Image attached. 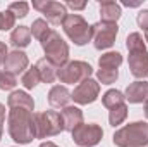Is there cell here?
Returning <instances> with one entry per match:
<instances>
[{"label":"cell","mask_w":148,"mask_h":147,"mask_svg":"<svg viewBox=\"0 0 148 147\" xmlns=\"http://www.w3.org/2000/svg\"><path fill=\"white\" fill-rule=\"evenodd\" d=\"M7 130L14 142L17 144H29L35 139V126H33V112L28 109L14 107L9 109L7 118Z\"/></svg>","instance_id":"obj_1"},{"label":"cell","mask_w":148,"mask_h":147,"mask_svg":"<svg viewBox=\"0 0 148 147\" xmlns=\"http://www.w3.org/2000/svg\"><path fill=\"white\" fill-rule=\"evenodd\" d=\"M126 47L129 50V71L134 78H148V50L145 40L140 33H129L126 38Z\"/></svg>","instance_id":"obj_2"},{"label":"cell","mask_w":148,"mask_h":147,"mask_svg":"<svg viewBox=\"0 0 148 147\" xmlns=\"http://www.w3.org/2000/svg\"><path fill=\"white\" fill-rule=\"evenodd\" d=\"M114 144L117 147H145L148 144V123L134 121L122 128H119L114 137Z\"/></svg>","instance_id":"obj_3"},{"label":"cell","mask_w":148,"mask_h":147,"mask_svg":"<svg viewBox=\"0 0 148 147\" xmlns=\"http://www.w3.org/2000/svg\"><path fill=\"white\" fill-rule=\"evenodd\" d=\"M33 126H35V139L55 137L64 132V119L57 111L33 112Z\"/></svg>","instance_id":"obj_4"},{"label":"cell","mask_w":148,"mask_h":147,"mask_svg":"<svg viewBox=\"0 0 148 147\" xmlns=\"http://www.w3.org/2000/svg\"><path fill=\"white\" fill-rule=\"evenodd\" d=\"M41 49L45 52V57L55 66V68H62L64 64H67L69 59V47L67 43L60 38V35L53 30H50V33L43 38L41 42Z\"/></svg>","instance_id":"obj_5"},{"label":"cell","mask_w":148,"mask_h":147,"mask_svg":"<svg viewBox=\"0 0 148 147\" xmlns=\"http://www.w3.org/2000/svg\"><path fill=\"white\" fill-rule=\"evenodd\" d=\"M62 28H64L66 35L71 38L76 45H84V43L91 42V38H93L91 26L79 14H67L66 21L62 23Z\"/></svg>","instance_id":"obj_6"},{"label":"cell","mask_w":148,"mask_h":147,"mask_svg":"<svg viewBox=\"0 0 148 147\" xmlns=\"http://www.w3.org/2000/svg\"><path fill=\"white\" fill-rule=\"evenodd\" d=\"M93 73V68L84 62V61H71L67 64H64L62 68L57 69V80H60V83H83L84 80H88Z\"/></svg>","instance_id":"obj_7"},{"label":"cell","mask_w":148,"mask_h":147,"mask_svg":"<svg viewBox=\"0 0 148 147\" xmlns=\"http://www.w3.org/2000/svg\"><path fill=\"white\" fill-rule=\"evenodd\" d=\"M93 31V45L97 50H105L110 49L115 43V37L119 33L117 23H107V21H98L91 26Z\"/></svg>","instance_id":"obj_8"},{"label":"cell","mask_w":148,"mask_h":147,"mask_svg":"<svg viewBox=\"0 0 148 147\" xmlns=\"http://www.w3.org/2000/svg\"><path fill=\"white\" fill-rule=\"evenodd\" d=\"M33 9L40 10L45 17L47 23L59 26L66 21L67 17V7L60 2H53V0H33Z\"/></svg>","instance_id":"obj_9"},{"label":"cell","mask_w":148,"mask_h":147,"mask_svg":"<svg viewBox=\"0 0 148 147\" xmlns=\"http://www.w3.org/2000/svg\"><path fill=\"white\" fill-rule=\"evenodd\" d=\"M102 137H103V130L97 123H88V125L83 123L73 132V140L81 147L97 146L102 140Z\"/></svg>","instance_id":"obj_10"},{"label":"cell","mask_w":148,"mask_h":147,"mask_svg":"<svg viewBox=\"0 0 148 147\" xmlns=\"http://www.w3.org/2000/svg\"><path fill=\"white\" fill-rule=\"evenodd\" d=\"M71 94H73L74 102H77V104H81V106H88V104H91V102H95V101L98 99L100 83L95 81V80H91V78H88V80H84L83 83H79V85L74 88V92H71Z\"/></svg>","instance_id":"obj_11"},{"label":"cell","mask_w":148,"mask_h":147,"mask_svg":"<svg viewBox=\"0 0 148 147\" xmlns=\"http://www.w3.org/2000/svg\"><path fill=\"white\" fill-rule=\"evenodd\" d=\"M28 64H29L28 55L23 50H12V52H9V55L5 59L3 69L9 71V73H12L14 76H17V74L24 73L28 69Z\"/></svg>","instance_id":"obj_12"},{"label":"cell","mask_w":148,"mask_h":147,"mask_svg":"<svg viewBox=\"0 0 148 147\" xmlns=\"http://www.w3.org/2000/svg\"><path fill=\"white\" fill-rule=\"evenodd\" d=\"M126 101H129L131 104H140V102H147L148 101V81L145 80H138L134 83H129L126 92H124Z\"/></svg>","instance_id":"obj_13"},{"label":"cell","mask_w":148,"mask_h":147,"mask_svg":"<svg viewBox=\"0 0 148 147\" xmlns=\"http://www.w3.org/2000/svg\"><path fill=\"white\" fill-rule=\"evenodd\" d=\"M73 94L64 87V85H55L50 88L48 92V104L55 109H64L67 107V104L71 102Z\"/></svg>","instance_id":"obj_14"},{"label":"cell","mask_w":148,"mask_h":147,"mask_svg":"<svg viewBox=\"0 0 148 147\" xmlns=\"http://www.w3.org/2000/svg\"><path fill=\"white\" fill-rule=\"evenodd\" d=\"M60 116L64 119V130L66 132H71L73 133L74 130L83 125V112L79 107H74V106H67L60 111Z\"/></svg>","instance_id":"obj_15"},{"label":"cell","mask_w":148,"mask_h":147,"mask_svg":"<svg viewBox=\"0 0 148 147\" xmlns=\"http://www.w3.org/2000/svg\"><path fill=\"white\" fill-rule=\"evenodd\" d=\"M7 106L9 109H14V107H21V109H28V111H35V101L33 97H29L26 92L23 90H16L9 95L7 99Z\"/></svg>","instance_id":"obj_16"},{"label":"cell","mask_w":148,"mask_h":147,"mask_svg":"<svg viewBox=\"0 0 148 147\" xmlns=\"http://www.w3.org/2000/svg\"><path fill=\"white\" fill-rule=\"evenodd\" d=\"M121 5L117 2H112V0H103L100 2V16H102V21H107V23H117V19L121 17Z\"/></svg>","instance_id":"obj_17"},{"label":"cell","mask_w":148,"mask_h":147,"mask_svg":"<svg viewBox=\"0 0 148 147\" xmlns=\"http://www.w3.org/2000/svg\"><path fill=\"white\" fill-rule=\"evenodd\" d=\"M36 71H38V74H40V80L45 81V83H53V81L57 80V68H55L47 57L40 59L36 62Z\"/></svg>","instance_id":"obj_18"},{"label":"cell","mask_w":148,"mask_h":147,"mask_svg":"<svg viewBox=\"0 0 148 147\" xmlns=\"http://www.w3.org/2000/svg\"><path fill=\"white\" fill-rule=\"evenodd\" d=\"M29 42H31V30L28 26H17L10 33V43L16 49H24L29 45Z\"/></svg>","instance_id":"obj_19"},{"label":"cell","mask_w":148,"mask_h":147,"mask_svg":"<svg viewBox=\"0 0 148 147\" xmlns=\"http://www.w3.org/2000/svg\"><path fill=\"white\" fill-rule=\"evenodd\" d=\"M121 64H122V55L119 52H107V54L100 55V59H98L100 69H119Z\"/></svg>","instance_id":"obj_20"},{"label":"cell","mask_w":148,"mask_h":147,"mask_svg":"<svg viewBox=\"0 0 148 147\" xmlns=\"http://www.w3.org/2000/svg\"><path fill=\"white\" fill-rule=\"evenodd\" d=\"M124 101H126L124 94L119 92V90H114V88H112V90H107V92L103 94V97H102V104H103L109 111L114 109V107H117V106H121V104H126Z\"/></svg>","instance_id":"obj_21"},{"label":"cell","mask_w":148,"mask_h":147,"mask_svg":"<svg viewBox=\"0 0 148 147\" xmlns=\"http://www.w3.org/2000/svg\"><path fill=\"white\" fill-rule=\"evenodd\" d=\"M40 81H41V80H40V74H38V71H36V66H33V68L26 69V71L23 73V76H21V83L24 85V88H26V90L35 88Z\"/></svg>","instance_id":"obj_22"},{"label":"cell","mask_w":148,"mask_h":147,"mask_svg":"<svg viewBox=\"0 0 148 147\" xmlns=\"http://www.w3.org/2000/svg\"><path fill=\"white\" fill-rule=\"evenodd\" d=\"M29 30H31V35L36 38L38 42H41L43 38L50 33L48 23H47L45 19H36V21H33V24H31V28H29Z\"/></svg>","instance_id":"obj_23"},{"label":"cell","mask_w":148,"mask_h":147,"mask_svg":"<svg viewBox=\"0 0 148 147\" xmlns=\"http://www.w3.org/2000/svg\"><path fill=\"white\" fill-rule=\"evenodd\" d=\"M126 118H127V106L126 104H121V106H117V107L109 111V121H110L112 126L121 125Z\"/></svg>","instance_id":"obj_24"},{"label":"cell","mask_w":148,"mask_h":147,"mask_svg":"<svg viewBox=\"0 0 148 147\" xmlns=\"http://www.w3.org/2000/svg\"><path fill=\"white\" fill-rule=\"evenodd\" d=\"M17 85V78L12 73L0 69V90H12Z\"/></svg>","instance_id":"obj_25"},{"label":"cell","mask_w":148,"mask_h":147,"mask_svg":"<svg viewBox=\"0 0 148 147\" xmlns=\"http://www.w3.org/2000/svg\"><path fill=\"white\" fill-rule=\"evenodd\" d=\"M97 78L102 85H110L119 78V69H98Z\"/></svg>","instance_id":"obj_26"},{"label":"cell","mask_w":148,"mask_h":147,"mask_svg":"<svg viewBox=\"0 0 148 147\" xmlns=\"http://www.w3.org/2000/svg\"><path fill=\"white\" fill-rule=\"evenodd\" d=\"M7 10L12 12L16 17H24V16L28 14V10H29V5H28L26 2H12Z\"/></svg>","instance_id":"obj_27"},{"label":"cell","mask_w":148,"mask_h":147,"mask_svg":"<svg viewBox=\"0 0 148 147\" xmlns=\"http://www.w3.org/2000/svg\"><path fill=\"white\" fill-rule=\"evenodd\" d=\"M14 24H16V16L12 12H9V10L0 12V30L2 31H7V30L14 28Z\"/></svg>","instance_id":"obj_28"},{"label":"cell","mask_w":148,"mask_h":147,"mask_svg":"<svg viewBox=\"0 0 148 147\" xmlns=\"http://www.w3.org/2000/svg\"><path fill=\"white\" fill-rule=\"evenodd\" d=\"M136 23H138L140 28H143L145 33H148V9L140 10V14H138V17H136Z\"/></svg>","instance_id":"obj_29"},{"label":"cell","mask_w":148,"mask_h":147,"mask_svg":"<svg viewBox=\"0 0 148 147\" xmlns=\"http://www.w3.org/2000/svg\"><path fill=\"white\" fill-rule=\"evenodd\" d=\"M64 5L69 7V9H74V10H83V9L86 7V2H73V0H69V2H66Z\"/></svg>","instance_id":"obj_30"},{"label":"cell","mask_w":148,"mask_h":147,"mask_svg":"<svg viewBox=\"0 0 148 147\" xmlns=\"http://www.w3.org/2000/svg\"><path fill=\"white\" fill-rule=\"evenodd\" d=\"M7 55H9L7 45H5L3 42H0V66H3V64H5V59H7Z\"/></svg>","instance_id":"obj_31"},{"label":"cell","mask_w":148,"mask_h":147,"mask_svg":"<svg viewBox=\"0 0 148 147\" xmlns=\"http://www.w3.org/2000/svg\"><path fill=\"white\" fill-rule=\"evenodd\" d=\"M122 5H126V7H138V5H141V2H122Z\"/></svg>","instance_id":"obj_32"},{"label":"cell","mask_w":148,"mask_h":147,"mask_svg":"<svg viewBox=\"0 0 148 147\" xmlns=\"http://www.w3.org/2000/svg\"><path fill=\"white\" fill-rule=\"evenodd\" d=\"M40 147H59V146H55L53 142H43V144H40Z\"/></svg>","instance_id":"obj_33"},{"label":"cell","mask_w":148,"mask_h":147,"mask_svg":"<svg viewBox=\"0 0 148 147\" xmlns=\"http://www.w3.org/2000/svg\"><path fill=\"white\" fill-rule=\"evenodd\" d=\"M2 135H3V121H0V140H2Z\"/></svg>","instance_id":"obj_34"},{"label":"cell","mask_w":148,"mask_h":147,"mask_svg":"<svg viewBox=\"0 0 148 147\" xmlns=\"http://www.w3.org/2000/svg\"><path fill=\"white\" fill-rule=\"evenodd\" d=\"M145 116H147V119H148V101L145 102Z\"/></svg>","instance_id":"obj_35"},{"label":"cell","mask_w":148,"mask_h":147,"mask_svg":"<svg viewBox=\"0 0 148 147\" xmlns=\"http://www.w3.org/2000/svg\"><path fill=\"white\" fill-rule=\"evenodd\" d=\"M145 42H148V33H145Z\"/></svg>","instance_id":"obj_36"}]
</instances>
